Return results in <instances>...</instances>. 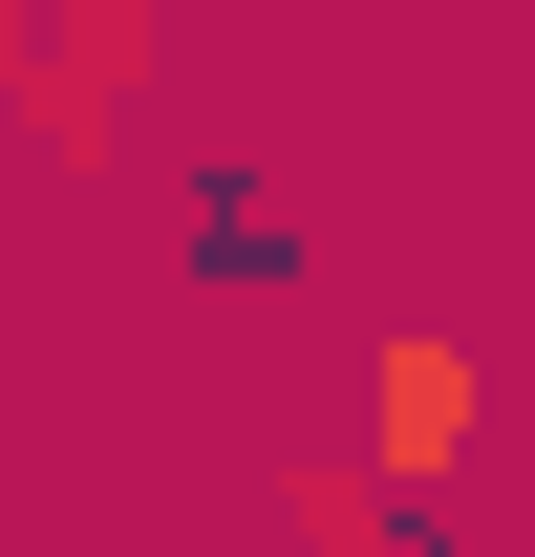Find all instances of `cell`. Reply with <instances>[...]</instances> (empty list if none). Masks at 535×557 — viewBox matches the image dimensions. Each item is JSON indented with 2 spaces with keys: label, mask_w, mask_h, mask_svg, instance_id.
<instances>
[{
  "label": "cell",
  "mask_w": 535,
  "mask_h": 557,
  "mask_svg": "<svg viewBox=\"0 0 535 557\" xmlns=\"http://www.w3.org/2000/svg\"><path fill=\"white\" fill-rule=\"evenodd\" d=\"M364 472L386 493H450L471 472V344L450 322H386V344H364Z\"/></svg>",
  "instance_id": "6da1fadb"
},
{
  "label": "cell",
  "mask_w": 535,
  "mask_h": 557,
  "mask_svg": "<svg viewBox=\"0 0 535 557\" xmlns=\"http://www.w3.org/2000/svg\"><path fill=\"white\" fill-rule=\"evenodd\" d=\"M0 300H22V214H0Z\"/></svg>",
  "instance_id": "3957f363"
},
{
  "label": "cell",
  "mask_w": 535,
  "mask_h": 557,
  "mask_svg": "<svg viewBox=\"0 0 535 557\" xmlns=\"http://www.w3.org/2000/svg\"><path fill=\"white\" fill-rule=\"evenodd\" d=\"M278 536H300V557H407V536H386V472H364V450H300V472H278Z\"/></svg>",
  "instance_id": "7a4b0ae2"
}]
</instances>
